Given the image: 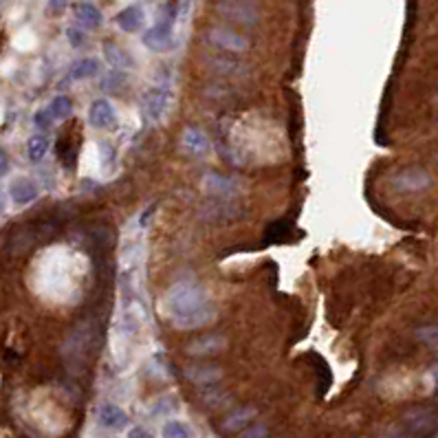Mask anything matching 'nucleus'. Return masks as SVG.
Instances as JSON below:
<instances>
[{
	"instance_id": "1",
	"label": "nucleus",
	"mask_w": 438,
	"mask_h": 438,
	"mask_svg": "<svg viewBox=\"0 0 438 438\" xmlns=\"http://www.w3.org/2000/svg\"><path fill=\"white\" fill-rule=\"evenodd\" d=\"M169 322L181 331H194L216 317V308L209 304L207 293L190 280L176 282L165 295Z\"/></svg>"
},
{
	"instance_id": "16",
	"label": "nucleus",
	"mask_w": 438,
	"mask_h": 438,
	"mask_svg": "<svg viewBox=\"0 0 438 438\" xmlns=\"http://www.w3.org/2000/svg\"><path fill=\"white\" fill-rule=\"evenodd\" d=\"M100 423L108 430H119L128 423V414H126L123 409L115 403H104L100 407Z\"/></svg>"
},
{
	"instance_id": "14",
	"label": "nucleus",
	"mask_w": 438,
	"mask_h": 438,
	"mask_svg": "<svg viewBox=\"0 0 438 438\" xmlns=\"http://www.w3.org/2000/svg\"><path fill=\"white\" fill-rule=\"evenodd\" d=\"M203 190L207 194H214V196H220V199H227V196L236 194V183L229 176L209 172V174L203 176Z\"/></svg>"
},
{
	"instance_id": "7",
	"label": "nucleus",
	"mask_w": 438,
	"mask_h": 438,
	"mask_svg": "<svg viewBox=\"0 0 438 438\" xmlns=\"http://www.w3.org/2000/svg\"><path fill=\"white\" fill-rule=\"evenodd\" d=\"M89 123L97 130H108L117 123V110L110 100H95L89 108Z\"/></svg>"
},
{
	"instance_id": "17",
	"label": "nucleus",
	"mask_w": 438,
	"mask_h": 438,
	"mask_svg": "<svg viewBox=\"0 0 438 438\" xmlns=\"http://www.w3.org/2000/svg\"><path fill=\"white\" fill-rule=\"evenodd\" d=\"M95 75H100V60L95 58H84L73 64V68L68 70V80L82 82V80H91Z\"/></svg>"
},
{
	"instance_id": "21",
	"label": "nucleus",
	"mask_w": 438,
	"mask_h": 438,
	"mask_svg": "<svg viewBox=\"0 0 438 438\" xmlns=\"http://www.w3.org/2000/svg\"><path fill=\"white\" fill-rule=\"evenodd\" d=\"M49 112H51L53 119H68L70 115H73V102H70L66 95H58V97H53L51 100Z\"/></svg>"
},
{
	"instance_id": "22",
	"label": "nucleus",
	"mask_w": 438,
	"mask_h": 438,
	"mask_svg": "<svg viewBox=\"0 0 438 438\" xmlns=\"http://www.w3.org/2000/svg\"><path fill=\"white\" fill-rule=\"evenodd\" d=\"M161 436L163 438H190V432H188L186 425H183V423L167 421L163 425V430H161Z\"/></svg>"
},
{
	"instance_id": "19",
	"label": "nucleus",
	"mask_w": 438,
	"mask_h": 438,
	"mask_svg": "<svg viewBox=\"0 0 438 438\" xmlns=\"http://www.w3.org/2000/svg\"><path fill=\"white\" fill-rule=\"evenodd\" d=\"M405 425L409 432H425L434 425V414L428 409H416V412L405 414Z\"/></svg>"
},
{
	"instance_id": "4",
	"label": "nucleus",
	"mask_w": 438,
	"mask_h": 438,
	"mask_svg": "<svg viewBox=\"0 0 438 438\" xmlns=\"http://www.w3.org/2000/svg\"><path fill=\"white\" fill-rule=\"evenodd\" d=\"M169 102H172V93H169L167 86H152L146 95L144 102H141V108H144V115L150 123H157L163 119V115L169 108Z\"/></svg>"
},
{
	"instance_id": "24",
	"label": "nucleus",
	"mask_w": 438,
	"mask_h": 438,
	"mask_svg": "<svg viewBox=\"0 0 438 438\" xmlns=\"http://www.w3.org/2000/svg\"><path fill=\"white\" fill-rule=\"evenodd\" d=\"M66 40H68V45L73 49H82L84 45H86V33H84L80 27H68V29H66Z\"/></svg>"
},
{
	"instance_id": "15",
	"label": "nucleus",
	"mask_w": 438,
	"mask_h": 438,
	"mask_svg": "<svg viewBox=\"0 0 438 438\" xmlns=\"http://www.w3.org/2000/svg\"><path fill=\"white\" fill-rule=\"evenodd\" d=\"M9 194H11V201L16 203V205H27V203H31L38 199V183L31 181V179H16L11 183V188H9Z\"/></svg>"
},
{
	"instance_id": "28",
	"label": "nucleus",
	"mask_w": 438,
	"mask_h": 438,
	"mask_svg": "<svg viewBox=\"0 0 438 438\" xmlns=\"http://www.w3.org/2000/svg\"><path fill=\"white\" fill-rule=\"evenodd\" d=\"M7 169H9V157H7V152L0 148V176L7 174Z\"/></svg>"
},
{
	"instance_id": "8",
	"label": "nucleus",
	"mask_w": 438,
	"mask_h": 438,
	"mask_svg": "<svg viewBox=\"0 0 438 438\" xmlns=\"http://www.w3.org/2000/svg\"><path fill=\"white\" fill-rule=\"evenodd\" d=\"M186 379L199 388H211L222 379V368L214 363H194L186 368Z\"/></svg>"
},
{
	"instance_id": "11",
	"label": "nucleus",
	"mask_w": 438,
	"mask_h": 438,
	"mask_svg": "<svg viewBox=\"0 0 438 438\" xmlns=\"http://www.w3.org/2000/svg\"><path fill=\"white\" fill-rule=\"evenodd\" d=\"M73 16L82 27H86V29H100L102 22H104L100 7H97L95 3H91V0H80V3H75L73 5Z\"/></svg>"
},
{
	"instance_id": "2",
	"label": "nucleus",
	"mask_w": 438,
	"mask_h": 438,
	"mask_svg": "<svg viewBox=\"0 0 438 438\" xmlns=\"http://www.w3.org/2000/svg\"><path fill=\"white\" fill-rule=\"evenodd\" d=\"M216 11L225 20L243 27H256L260 20L256 0H216Z\"/></svg>"
},
{
	"instance_id": "9",
	"label": "nucleus",
	"mask_w": 438,
	"mask_h": 438,
	"mask_svg": "<svg viewBox=\"0 0 438 438\" xmlns=\"http://www.w3.org/2000/svg\"><path fill=\"white\" fill-rule=\"evenodd\" d=\"M227 346V339L222 335L214 333V335H203V337H196L192 344H188V355L192 357H209V355H216V352L225 350Z\"/></svg>"
},
{
	"instance_id": "5",
	"label": "nucleus",
	"mask_w": 438,
	"mask_h": 438,
	"mask_svg": "<svg viewBox=\"0 0 438 438\" xmlns=\"http://www.w3.org/2000/svg\"><path fill=\"white\" fill-rule=\"evenodd\" d=\"M207 40L214 47H218L222 51H229V53H243L251 47V42L243 33L229 29V27H209Z\"/></svg>"
},
{
	"instance_id": "3",
	"label": "nucleus",
	"mask_w": 438,
	"mask_h": 438,
	"mask_svg": "<svg viewBox=\"0 0 438 438\" xmlns=\"http://www.w3.org/2000/svg\"><path fill=\"white\" fill-rule=\"evenodd\" d=\"M432 186V176L423 167H405L399 174L392 176V188L397 192L405 194H416Z\"/></svg>"
},
{
	"instance_id": "13",
	"label": "nucleus",
	"mask_w": 438,
	"mask_h": 438,
	"mask_svg": "<svg viewBox=\"0 0 438 438\" xmlns=\"http://www.w3.org/2000/svg\"><path fill=\"white\" fill-rule=\"evenodd\" d=\"M181 146L186 152L194 154V157H203V154L209 150V139L201 128H186L181 137Z\"/></svg>"
},
{
	"instance_id": "18",
	"label": "nucleus",
	"mask_w": 438,
	"mask_h": 438,
	"mask_svg": "<svg viewBox=\"0 0 438 438\" xmlns=\"http://www.w3.org/2000/svg\"><path fill=\"white\" fill-rule=\"evenodd\" d=\"M104 58L112 68H117V70L133 68V60L128 58V53H126L119 45H115V42H106L104 45Z\"/></svg>"
},
{
	"instance_id": "25",
	"label": "nucleus",
	"mask_w": 438,
	"mask_h": 438,
	"mask_svg": "<svg viewBox=\"0 0 438 438\" xmlns=\"http://www.w3.org/2000/svg\"><path fill=\"white\" fill-rule=\"evenodd\" d=\"M416 337L421 339V342L436 346L438 344V326H423V328L416 331Z\"/></svg>"
},
{
	"instance_id": "23",
	"label": "nucleus",
	"mask_w": 438,
	"mask_h": 438,
	"mask_svg": "<svg viewBox=\"0 0 438 438\" xmlns=\"http://www.w3.org/2000/svg\"><path fill=\"white\" fill-rule=\"evenodd\" d=\"M236 438H269V428L264 423H253V425H247L243 432H238Z\"/></svg>"
},
{
	"instance_id": "27",
	"label": "nucleus",
	"mask_w": 438,
	"mask_h": 438,
	"mask_svg": "<svg viewBox=\"0 0 438 438\" xmlns=\"http://www.w3.org/2000/svg\"><path fill=\"white\" fill-rule=\"evenodd\" d=\"M68 7V0H49V11L53 13H62Z\"/></svg>"
},
{
	"instance_id": "10",
	"label": "nucleus",
	"mask_w": 438,
	"mask_h": 438,
	"mask_svg": "<svg viewBox=\"0 0 438 438\" xmlns=\"http://www.w3.org/2000/svg\"><path fill=\"white\" fill-rule=\"evenodd\" d=\"M253 418H256V407H251V405L236 407L234 412H229L222 418L220 432L222 434H238V432H243Z\"/></svg>"
},
{
	"instance_id": "12",
	"label": "nucleus",
	"mask_w": 438,
	"mask_h": 438,
	"mask_svg": "<svg viewBox=\"0 0 438 438\" xmlns=\"http://www.w3.org/2000/svg\"><path fill=\"white\" fill-rule=\"evenodd\" d=\"M146 22V13L144 9H141L139 5H128V7H123L117 16H115V24L119 27L121 31L126 33H135L139 31L141 27H144Z\"/></svg>"
},
{
	"instance_id": "6",
	"label": "nucleus",
	"mask_w": 438,
	"mask_h": 438,
	"mask_svg": "<svg viewBox=\"0 0 438 438\" xmlns=\"http://www.w3.org/2000/svg\"><path fill=\"white\" fill-rule=\"evenodd\" d=\"M141 42L154 53H161V51H167L172 49L174 45V29H172V20L165 18V20H159L154 27L144 31V38Z\"/></svg>"
},
{
	"instance_id": "26",
	"label": "nucleus",
	"mask_w": 438,
	"mask_h": 438,
	"mask_svg": "<svg viewBox=\"0 0 438 438\" xmlns=\"http://www.w3.org/2000/svg\"><path fill=\"white\" fill-rule=\"evenodd\" d=\"M51 121H53V117H51L49 108L47 110H38L36 115H33V123L38 126V128H42V130H47L49 126H51Z\"/></svg>"
},
{
	"instance_id": "30",
	"label": "nucleus",
	"mask_w": 438,
	"mask_h": 438,
	"mask_svg": "<svg viewBox=\"0 0 438 438\" xmlns=\"http://www.w3.org/2000/svg\"><path fill=\"white\" fill-rule=\"evenodd\" d=\"M5 207H7V196L3 194V190H0V214L5 211Z\"/></svg>"
},
{
	"instance_id": "20",
	"label": "nucleus",
	"mask_w": 438,
	"mask_h": 438,
	"mask_svg": "<svg viewBox=\"0 0 438 438\" xmlns=\"http://www.w3.org/2000/svg\"><path fill=\"white\" fill-rule=\"evenodd\" d=\"M49 139L45 135H33L29 141H27V157H29L31 163H38L47 157L49 152Z\"/></svg>"
},
{
	"instance_id": "29",
	"label": "nucleus",
	"mask_w": 438,
	"mask_h": 438,
	"mask_svg": "<svg viewBox=\"0 0 438 438\" xmlns=\"http://www.w3.org/2000/svg\"><path fill=\"white\" fill-rule=\"evenodd\" d=\"M128 438H152L144 428H133L130 432H128Z\"/></svg>"
}]
</instances>
